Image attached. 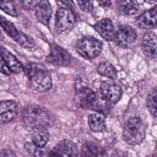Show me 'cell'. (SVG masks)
Listing matches in <instances>:
<instances>
[{
    "label": "cell",
    "mask_w": 157,
    "mask_h": 157,
    "mask_svg": "<svg viewBox=\"0 0 157 157\" xmlns=\"http://www.w3.org/2000/svg\"><path fill=\"white\" fill-rule=\"evenodd\" d=\"M22 121L28 129L49 128L54 124V115L43 107L29 104L22 109Z\"/></svg>",
    "instance_id": "6da1fadb"
},
{
    "label": "cell",
    "mask_w": 157,
    "mask_h": 157,
    "mask_svg": "<svg viewBox=\"0 0 157 157\" xmlns=\"http://www.w3.org/2000/svg\"><path fill=\"white\" fill-rule=\"evenodd\" d=\"M23 70L27 74L29 87L38 92H45L52 87V76L47 67L38 63H28Z\"/></svg>",
    "instance_id": "7a4b0ae2"
},
{
    "label": "cell",
    "mask_w": 157,
    "mask_h": 157,
    "mask_svg": "<svg viewBox=\"0 0 157 157\" xmlns=\"http://www.w3.org/2000/svg\"><path fill=\"white\" fill-rule=\"evenodd\" d=\"M124 141L129 145H139L145 139V124L139 117L128 119L123 129Z\"/></svg>",
    "instance_id": "3957f363"
},
{
    "label": "cell",
    "mask_w": 157,
    "mask_h": 157,
    "mask_svg": "<svg viewBox=\"0 0 157 157\" xmlns=\"http://www.w3.org/2000/svg\"><path fill=\"white\" fill-rule=\"evenodd\" d=\"M102 48H103L102 42L93 37H83V38L78 39L76 43L77 53L88 60L97 58L101 54Z\"/></svg>",
    "instance_id": "277c9868"
},
{
    "label": "cell",
    "mask_w": 157,
    "mask_h": 157,
    "mask_svg": "<svg viewBox=\"0 0 157 157\" xmlns=\"http://www.w3.org/2000/svg\"><path fill=\"white\" fill-rule=\"evenodd\" d=\"M0 26H1V28H2L16 43H18L20 45H22L23 48L33 49V48L36 47V42H34L31 37H28L27 34H25V33H22L21 31H18V29L15 27V25H13L12 22H10L9 20H6V18H4V17H1V16H0Z\"/></svg>",
    "instance_id": "5b68a950"
},
{
    "label": "cell",
    "mask_w": 157,
    "mask_h": 157,
    "mask_svg": "<svg viewBox=\"0 0 157 157\" xmlns=\"http://www.w3.org/2000/svg\"><path fill=\"white\" fill-rule=\"evenodd\" d=\"M76 22V15L74 13V11L69 7H60L56 11V16H55V27L56 31L60 33L64 32H69Z\"/></svg>",
    "instance_id": "8992f818"
},
{
    "label": "cell",
    "mask_w": 157,
    "mask_h": 157,
    "mask_svg": "<svg viewBox=\"0 0 157 157\" xmlns=\"http://www.w3.org/2000/svg\"><path fill=\"white\" fill-rule=\"evenodd\" d=\"M96 93L86 85H81V86H77L75 88V94H74V101H75V104L78 107V108H82V109H90L92 102H93V98H94Z\"/></svg>",
    "instance_id": "52a82bcc"
},
{
    "label": "cell",
    "mask_w": 157,
    "mask_h": 157,
    "mask_svg": "<svg viewBox=\"0 0 157 157\" xmlns=\"http://www.w3.org/2000/svg\"><path fill=\"white\" fill-rule=\"evenodd\" d=\"M99 94L103 98H105L110 104H114L121 98L123 90H121L120 85H118L114 81H104L101 85Z\"/></svg>",
    "instance_id": "ba28073f"
},
{
    "label": "cell",
    "mask_w": 157,
    "mask_h": 157,
    "mask_svg": "<svg viewBox=\"0 0 157 157\" xmlns=\"http://www.w3.org/2000/svg\"><path fill=\"white\" fill-rule=\"evenodd\" d=\"M77 147L70 140H63L58 142L52 151H49L48 157H77Z\"/></svg>",
    "instance_id": "9c48e42d"
},
{
    "label": "cell",
    "mask_w": 157,
    "mask_h": 157,
    "mask_svg": "<svg viewBox=\"0 0 157 157\" xmlns=\"http://www.w3.org/2000/svg\"><path fill=\"white\" fill-rule=\"evenodd\" d=\"M47 59H48V61H50L52 64H54L56 66H66V65L70 64L71 56H70L69 52H66L60 45L52 44L50 45V52H49Z\"/></svg>",
    "instance_id": "30bf717a"
},
{
    "label": "cell",
    "mask_w": 157,
    "mask_h": 157,
    "mask_svg": "<svg viewBox=\"0 0 157 157\" xmlns=\"http://www.w3.org/2000/svg\"><path fill=\"white\" fill-rule=\"evenodd\" d=\"M137 38V34L134 28L130 26H120L114 34V40L119 47H129Z\"/></svg>",
    "instance_id": "8fae6325"
},
{
    "label": "cell",
    "mask_w": 157,
    "mask_h": 157,
    "mask_svg": "<svg viewBox=\"0 0 157 157\" xmlns=\"http://www.w3.org/2000/svg\"><path fill=\"white\" fill-rule=\"evenodd\" d=\"M18 105L15 101H0V124H7L17 117Z\"/></svg>",
    "instance_id": "7c38bea8"
},
{
    "label": "cell",
    "mask_w": 157,
    "mask_h": 157,
    "mask_svg": "<svg viewBox=\"0 0 157 157\" xmlns=\"http://www.w3.org/2000/svg\"><path fill=\"white\" fill-rule=\"evenodd\" d=\"M94 29L98 32V34L108 40V42H112L114 40V34H115V29H114V26H113V22L109 20V18H102L99 20L97 23H94Z\"/></svg>",
    "instance_id": "4fadbf2b"
},
{
    "label": "cell",
    "mask_w": 157,
    "mask_h": 157,
    "mask_svg": "<svg viewBox=\"0 0 157 157\" xmlns=\"http://www.w3.org/2000/svg\"><path fill=\"white\" fill-rule=\"evenodd\" d=\"M156 22H157V7H152L151 10L145 11L136 20L137 27L142 29L153 28L156 26Z\"/></svg>",
    "instance_id": "5bb4252c"
},
{
    "label": "cell",
    "mask_w": 157,
    "mask_h": 157,
    "mask_svg": "<svg viewBox=\"0 0 157 157\" xmlns=\"http://www.w3.org/2000/svg\"><path fill=\"white\" fill-rule=\"evenodd\" d=\"M141 47L144 53L150 56V58H155L156 56V52H157V44H156V34L153 31H147L141 40Z\"/></svg>",
    "instance_id": "9a60e30c"
},
{
    "label": "cell",
    "mask_w": 157,
    "mask_h": 157,
    "mask_svg": "<svg viewBox=\"0 0 157 157\" xmlns=\"http://www.w3.org/2000/svg\"><path fill=\"white\" fill-rule=\"evenodd\" d=\"M34 11H36V17L38 18V21L42 22L43 25L48 26L50 16H52V6H50L49 1H47V0L38 1L37 6L34 7Z\"/></svg>",
    "instance_id": "2e32d148"
},
{
    "label": "cell",
    "mask_w": 157,
    "mask_h": 157,
    "mask_svg": "<svg viewBox=\"0 0 157 157\" xmlns=\"http://www.w3.org/2000/svg\"><path fill=\"white\" fill-rule=\"evenodd\" d=\"M0 55L2 56V59L5 60L10 72H15V74H18V72H22L23 71V66L22 64L16 59V56L13 54H11L9 50H6L5 48H0Z\"/></svg>",
    "instance_id": "e0dca14e"
},
{
    "label": "cell",
    "mask_w": 157,
    "mask_h": 157,
    "mask_svg": "<svg viewBox=\"0 0 157 157\" xmlns=\"http://www.w3.org/2000/svg\"><path fill=\"white\" fill-rule=\"evenodd\" d=\"M32 142L38 147H44L49 141V130L48 128H34L31 130Z\"/></svg>",
    "instance_id": "ac0fdd59"
},
{
    "label": "cell",
    "mask_w": 157,
    "mask_h": 157,
    "mask_svg": "<svg viewBox=\"0 0 157 157\" xmlns=\"http://www.w3.org/2000/svg\"><path fill=\"white\" fill-rule=\"evenodd\" d=\"M81 157H104L102 147L94 142H85L81 148Z\"/></svg>",
    "instance_id": "d6986e66"
},
{
    "label": "cell",
    "mask_w": 157,
    "mask_h": 157,
    "mask_svg": "<svg viewBox=\"0 0 157 157\" xmlns=\"http://www.w3.org/2000/svg\"><path fill=\"white\" fill-rule=\"evenodd\" d=\"M87 123H88V128L91 129V131L98 132V131H104V129H105L104 118L98 113L90 114L87 118Z\"/></svg>",
    "instance_id": "ffe728a7"
},
{
    "label": "cell",
    "mask_w": 157,
    "mask_h": 157,
    "mask_svg": "<svg viewBox=\"0 0 157 157\" xmlns=\"http://www.w3.org/2000/svg\"><path fill=\"white\" fill-rule=\"evenodd\" d=\"M90 109L96 110L97 113H108L110 109V103L105 98H103L99 93H96Z\"/></svg>",
    "instance_id": "44dd1931"
},
{
    "label": "cell",
    "mask_w": 157,
    "mask_h": 157,
    "mask_svg": "<svg viewBox=\"0 0 157 157\" xmlns=\"http://www.w3.org/2000/svg\"><path fill=\"white\" fill-rule=\"evenodd\" d=\"M118 9L121 13L126 15V16H132L135 13H137L139 11V5L135 1H130V0H123V1H118Z\"/></svg>",
    "instance_id": "7402d4cb"
},
{
    "label": "cell",
    "mask_w": 157,
    "mask_h": 157,
    "mask_svg": "<svg viewBox=\"0 0 157 157\" xmlns=\"http://www.w3.org/2000/svg\"><path fill=\"white\" fill-rule=\"evenodd\" d=\"M97 72L102 76H105L108 78H117L118 76V72H117V69L110 64V63H101L98 66H97Z\"/></svg>",
    "instance_id": "603a6c76"
},
{
    "label": "cell",
    "mask_w": 157,
    "mask_h": 157,
    "mask_svg": "<svg viewBox=\"0 0 157 157\" xmlns=\"http://www.w3.org/2000/svg\"><path fill=\"white\" fill-rule=\"evenodd\" d=\"M156 98H157V92L156 88H152L151 92L147 96V108L151 113L152 117H157V103H156Z\"/></svg>",
    "instance_id": "cb8c5ba5"
},
{
    "label": "cell",
    "mask_w": 157,
    "mask_h": 157,
    "mask_svg": "<svg viewBox=\"0 0 157 157\" xmlns=\"http://www.w3.org/2000/svg\"><path fill=\"white\" fill-rule=\"evenodd\" d=\"M25 150L31 157H44L43 147H38L33 142H26L25 144Z\"/></svg>",
    "instance_id": "d4e9b609"
},
{
    "label": "cell",
    "mask_w": 157,
    "mask_h": 157,
    "mask_svg": "<svg viewBox=\"0 0 157 157\" xmlns=\"http://www.w3.org/2000/svg\"><path fill=\"white\" fill-rule=\"evenodd\" d=\"M0 9L4 10L10 16H17V10H16L15 5L10 1H0Z\"/></svg>",
    "instance_id": "484cf974"
},
{
    "label": "cell",
    "mask_w": 157,
    "mask_h": 157,
    "mask_svg": "<svg viewBox=\"0 0 157 157\" xmlns=\"http://www.w3.org/2000/svg\"><path fill=\"white\" fill-rule=\"evenodd\" d=\"M77 6L85 12H88L92 10V2L91 1H77Z\"/></svg>",
    "instance_id": "4316f807"
},
{
    "label": "cell",
    "mask_w": 157,
    "mask_h": 157,
    "mask_svg": "<svg viewBox=\"0 0 157 157\" xmlns=\"http://www.w3.org/2000/svg\"><path fill=\"white\" fill-rule=\"evenodd\" d=\"M37 4H38V1H21L20 2V5L23 7V9H26V10H33L36 6H37Z\"/></svg>",
    "instance_id": "83f0119b"
},
{
    "label": "cell",
    "mask_w": 157,
    "mask_h": 157,
    "mask_svg": "<svg viewBox=\"0 0 157 157\" xmlns=\"http://www.w3.org/2000/svg\"><path fill=\"white\" fill-rule=\"evenodd\" d=\"M0 72L4 74V75H10V70L5 63V60L2 59V56L0 55Z\"/></svg>",
    "instance_id": "f1b7e54d"
},
{
    "label": "cell",
    "mask_w": 157,
    "mask_h": 157,
    "mask_svg": "<svg viewBox=\"0 0 157 157\" xmlns=\"http://www.w3.org/2000/svg\"><path fill=\"white\" fill-rule=\"evenodd\" d=\"M0 157H17V155H16L12 150L5 148V150H2V151L0 152Z\"/></svg>",
    "instance_id": "f546056e"
},
{
    "label": "cell",
    "mask_w": 157,
    "mask_h": 157,
    "mask_svg": "<svg viewBox=\"0 0 157 157\" xmlns=\"http://www.w3.org/2000/svg\"><path fill=\"white\" fill-rule=\"evenodd\" d=\"M110 157H128V155H126L124 151H119V150H117V151H114V152L110 155Z\"/></svg>",
    "instance_id": "4dcf8cb0"
},
{
    "label": "cell",
    "mask_w": 157,
    "mask_h": 157,
    "mask_svg": "<svg viewBox=\"0 0 157 157\" xmlns=\"http://www.w3.org/2000/svg\"><path fill=\"white\" fill-rule=\"evenodd\" d=\"M99 5H102V6H109V5H110V1H105V2H99Z\"/></svg>",
    "instance_id": "1f68e13d"
},
{
    "label": "cell",
    "mask_w": 157,
    "mask_h": 157,
    "mask_svg": "<svg viewBox=\"0 0 157 157\" xmlns=\"http://www.w3.org/2000/svg\"><path fill=\"white\" fill-rule=\"evenodd\" d=\"M151 157H156V155H152V156H151Z\"/></svg>",
    "instance_id": "d6a6232c"
}]
</instances>
